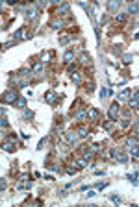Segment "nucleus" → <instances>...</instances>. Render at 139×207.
Instances as JSON below:
<instances>
[{
    "mask_svg": "<svg viewBox=\"0 0 139 207\" xmlns=\"http://www.w3.org/2000/svg\"><path fill=\"white\" fill-rule=\"evenodd\" d=\"M110 155L117 161V163H128V157H126V154H124V150L123 148H111L110 150Z\"/></svg>",
    "mask_w": 139,
    "mask_h": 207,
    "instance_id": "obj_1",
    "label": "nucleus"
},
{
    "mask_svg": "<svg viewBox=\"0 0 139 207\" xmlns=\"http://www.w3.org/2000/svg\"><path fill=\"white\" fill-rule=\"evenodd\" d=\"M15 100H17V89H9V91H6L0 96V102L2 104H13Z\"/></svg>",
    "mask_w": 139,
    "mask_h": 207,
    "instance_id": "obj_2",
    "label": "nucleus"
},
{
    "mask_svg": "<svg viewBox=\"0 0 139 207\" xmlns=\"http://www.w3.org/2000/svg\"><path fill=\"white\" fill-rule=\"evenodd\" d=\"M108 115H110V120H117L119 118V102H113L111 106H110V111H108Z\"/></svg>",
    "mask_w": 139,
    "mask_h": 207,
    "instance_id": "obj_3",
    "label": "nucleus"
},
{
    "mask_svg": "<svg viewBox=\"0 0 139 207\" xmlns=\"http://www.w3.org/2000/svg\"><path fill=\"white\" fill-rule=\"evenodd\" d=\"M30 35H28V28H19L15 33H13V39L15 41H24V39H28Z\"/></svg>",
    "mask_w": 139,
    "mask_h": 207,
    "instance_id": "obj_4",
    "label": "nucleus"
},
{
    "mask_svg": "<svg viewBox=\"0 0 139 207\" xmlns=\"http://www.w3.org/2000/svg\"><path fill=\"white\" fill-rule=\"evenodd\" d=\"M56 100H58V93H56L54 89H52V91H48V93L45 94V102H46V104H54Z\"/></svg>",
    "mask_w": 139,
    "mask_h": 207,
    "instance_id": "obj_5",
    "label": "nucleus"
},
{
    "mask_svg": "<svg viewBox=\"0 0 139 207\" xmlns=\"http://www.w3.org/2000/svg\"><path fill=\"white\" fill-rule=\"evenodd\" d=\"M85 115L89 117V120H97V118L100 117V113H98V109H95V107H89V109L85 111Z\"/></svg>",
    "mask_w": 139,
    "mask_h": 207,
    "instance_id": "obj_6",
    "label": "nucleus"
},
{
    "mask_svg": "<svg viewBox=\"0 0 139 207\" xmlns=\"http://www.w3.org/2000/svg\"><path fill=\"white\" fill-rule=\"evenodd\" d=\"M50 26H52V30H61V28L65 26V22H63V19H61V17H58V19H54V20H52V24H50Z\"/></svg>",
    "mask_w": 139,
    "mask_h": 207,
    "instance_id": "obj_7",
    "label": "nucleus"
},
{
    "mask_svg": "<svg viewBox=\"0 0 139 207\" xmlns=\"http://www.w3.org/2000/svg\"><path fill=\"white\" fill-rule=\"evenodd\" d=\"M65 139H67L69 144H74V143L78 141V135H76V131H67V133H65Z\"/></svg>",
    "mask_w": 139,
    "mask_h": 207,
    "instance_id": "obj_8",
    "label": "nucleus"
},
{
    "mask_svg": "<svg viewBox=\"0 0 139 207\" xmlns=\"http://www.w3.org/2000/svg\"><path fill=\"white\" fill-rule=\"evenodd\" d=\"M15 146H17V144H15V143H11L9 139H7L6 143H2V150H4V152H9V154L15 150Z\"/></svg>",
    "mask_w": 139,
    "mask_h": 207,
    "instance_id": "obj_9",
    "label": "nucleus"
},
{
    "mask_svg": "<svg viewBox=\"0 0 139 207\" xmlns=\"http://www.w3.org/2000/svg\"><path fill=\"white\" fill-rule=\"evenodd\" d=\"M132 98H130V107H134V109H137V102H139V93L137 91H134V94H130Z\"/></svg>",
    "mask_w": 139,
    "mask_h": 207,
    "instance_id": "obj_10",
    "label": "nucleus"
},
{
    "mask_svg": "<svg viewBox=\"0 0 139 207\" xmlns=\"http://www.w3.org/2000/svg\"><path fill=\"white\" fill-rule=\"evenodd\" d=\"M26 19H28L30 22H33V20L37 19V11H35V7H30V9L26 11Z\"/></svg>",
    "mask_w": 139,
    "mask_h": 207,
    "instance_id": "obj_11",
    "label": "nucleus"
},
{
    "mask_svg": "<svg viewBox=\"0 0 139 207\" xmlns=\"http://www.w3.org/2000/svg\"><path fill=\"white\" fill-rule=\"evenodd\" d=\"M30 70H32V74H39V72L43 70V61H35V63L32 65Z\"/></svg>",
    "mask_w": 139,
    "mask_h": 207,
    "instance_id": "obj_12",
    "label": "nucleus"
},
{
    "mask_svg": "<svg viewBox=\"0 0 139 207\" xmlns=\"http://www.w3.org/2000/svg\"><path fill=\"white\" fill-rule=\"evenodd\" d=\"M13 106H15V107H19V109H24V107H26V98L19 96V98L13 102Z\"/></svg>",
    "mask_w": 139,
    "mask_h": 207,
    "instance_id": "obj_13",
    "label": "nucleus"
},
{
    "mask_svg": "<svg viewBox=\"0 0 139 207\" xmlns=\"http://www.w3.org/2000/svg\"><path fill=\"white\" fill-rule=\"evenodd\" d=\"M76 135H78V137H82V139H85V137L89 135V130H87L85 126H80V128L76 130Z\"/></svg>",
    "mask_w": 139,
    "mask_h": 207,
    "instance_id": "obj_14",
    "label": "nucleus"
},
{
    "mask_svg": "<svg viewBox=\"0 0 139 207\" xmlns=\"http://www.w3.org/2000/svg\"><path fill=\"white\" fill-rule=\"evenodd\" d=\"M67 13H69V4H61V6L58 7V13H56V15L61 17V15H67Z\"/></svg>",
    "mask_w": 139,
    "mask_h": 207,
    "instance_id": "obj_15",
    "label": "nucleus"
},
{
    "mask_svg": "<svg viewBox=\"0 0 139 207\" xmlns=\"http://www.w3.org/2000/svg\"><path fill=\"white\" fill-rule=\"evenodd\" d=\"M63 61H65V63H72V61H74V52H72V50H67L65 56H63Z\"/></svg>",
    "mask_w": 139,
    "mask_h": 207,
    "instance_id": "obj_16",
    "label": "nucleus"
},
{
    "mask_svg": "<svg viewBox=\"0 0 139 207\" xmlns=\"http://www.w3.org/2000/svg\"><path fill=\"white\" fill-rule=\"evenodd\" d=\"M130 94H132V91H130V89H123V91L119 93L117 100H126V98H130Z\"/></svg>",
    "mask_w": 139,
    "mask_h": 207,
    "instance_id": "obj_17",
    "label": "nucleus"
},
{
    "mask_svg": "<svg viewBox=\"0 0 139 207\" xmlns=\"http://www.w3.org/2000/svg\"><path fill=\"white\" fill-rule=\"evenodd\" d=\"M52 56H54V52H43L39 61H43V65H45V63H48V61H50V57H52Z\"/></svg>",
    "mask_w": 139,
    "mask_h": 207,
    "instance_id": "obj_18",
    "label": "nucleus"
},
{
    "mask_svg": "<svg viewBox=\"0 0 139 207\" xmlns=\"http://www.w3.org/2000/svg\"><path fill=\"white\" fill-rule=\"evenodd\" d=\"M80 63H82V65H89V63H91V57H89L87 52H84V54L80 56Z\"/></svg>",
    "mask_w": 139,
    "mask_h": 207,
    "instance_id": "obj_19",
    "label": "nucleus"
},
{
    "mask_svg": "<svg viewBox=\"0 0 139 207\" xmlns=\"http://www.w3.org/2000/svg\"><path fill=\"white\" fill-rule=\"evenodd\" d=\"M85 117H87V115H85V109H80V111H76V115H74V118H76L78 122H80V120H84Z\"/></svg>",
    "mask_w": 139,
    "mask_h": 207,
    "instance_id": "obj_20",
    "label": "nucleus"
},
{
    "mask_svg": "<svg viewBox=\"0 0 139 207\" xmlns=\"http://www.w3.org/2000/svg\"><path fill=\"white\" fill-rule=\"evenodd\" d=\"M22 118H24V120H32V118H33V111H30V109L22 111Z\"/></svg>",
    "mask_w": 139,
    "mask_h": 207,
    "instance_id": "obj_21",
    "label": "nucleus"
},
{
    "mask_svg": "<svg viewBox=\"0 0 139 207\" xmlns=\"http://www.w3.org/2000/svg\"><path fill=\"white\" fill-rule=\"evenodd\" d=\"M121 6V2L119 0H113V2H108V9H117Z\"/></svg>",
    "mask_w": 139,
    "mask_h": 207,
    "instance_id": "obj_22",
    "label": "nucleus"
},
{
    "mask_svg": "<svg viewBox=\"0 0 139 207\" xmlns=\"http://www.w3.org/2000/svg\"><path fill=\"white\" fill-rule=\"evenodd\" d=\"M128 13H137V4L136 2H132V4H128Z\"/></svg>",
    "mask_w": 139,
    "mask_h": 207,
    "instance_id": "obj_23",
    "label": "nucleus"
},
{
    "mask_svg": "<svg viewBox=\"0 0 139 207\" xmlns=\"http://www.w3.org/2000/svg\"><path fill=\"white\" fill-rule=\"evenodd\" d=\"M71 39H72L71 35H65V33H63V35L59 37V43H61V44H67V43H71Z\"/></svg>",
    "mask_w": 139,
    "mask_h": 207,
    "instance_id": "obj_24",
    "label": "nucleus"
},
{
    "mask_svg": "<svg viewBox=\"0 0 139 207\" xmlns=\"http://www.w3.org/2000/svg\"><path fill=\"white\" fill-rule=\"evenodd\" d=\"M93 91H95V83H93V81H89V83H85V93H89V94H93Z\"/></svg>",
    "mask_w": 139,
    "mask_h": 207,
    "instance_id": "obj_25",
    "label": "nucleus"
},
{
    "mask_svg": "<svg viewBox=\"0 0 139 207\" xmlns=\"http://www.w3.org/2000/svg\"><path fill=\"white\" fill-rule=\"evenodd\" d=\"M132 61H134V56H130V54H126V56L123 57V63H124V65H130Z\"/></svg>",
    "mask_w": 139,
    "mask_h": 207,
    "instance_id": "obj_26",
    "label": "nucleus"
},
{
    "mask_svg": "<svg viewBox=\"0 0 139 207\" xmlns=\"http://www.w3.org/2000/svg\"><path fill=\"white\" fill-rule=\"evenodd\" d=\"M72 81H74V83H80V81H82V76H80V72H76V70L72 72Z\"/></svg>",
    "mask_w": 139,
    "mask_h": 207,
    "instance_id": "obj_27",
    "label": "nucleus"
},
{
    "mask_svg": "<svg viewBox=\"0 0 139 207\" xmlns=\"http://www.w3.org/2000/svg\"><path fill=\"white\" fill-rule=\"evenodd\" d=\"M115 20H117V22H124V20H126V15H124V13H117V15H115Z\"/></svg>",
    "mask_w": 139,
    "mask_h": 207,
    "instance_id": "obj_28",
    "label": "nucleus"
},
{
    "mask_svg": "<svg viewBox=\"0 0 139 207\" xmlns=\"http://www.w3.org/2000/svg\"><path fill=\"white\" fill-rule=\"evenodd\" d=\"M28 74H32V70H30V68H20L17 76H22V78H24V76H28Z\"/></svg>",
    "mask_w": 139,
    "mask_h": 207,
    "instance_id": "obj_29",
    "label": "nucleus"
},
{
    "mask_svg": "<svg viewBox=\"0 0 139 207\" xmlns=\"http://www.w3.org/2000/svg\"><path fill=\"white\" fill-rule=\"evenodd\" d=\"M104 130H106V131H111V130H113V120L104 122Z\"/></svg>",
    "mask_w": 139,
    "mask_h": 207,
    "instance_id": "obj_30",
    "label": "nucleus"
},
{
    "mask_svg": "<svg viewBox=\"0 0 139 207\" xmlns=\"http://www.w3.org/2000/svg\"><path fill=\"white\" fill-rule=\"evenodd\" d=\"M84 167H87V161L85 159H78L76 161V168H84Z\"/></svg>",
    "mask_w": 139,
    "mask_h": 207,
    "instance_id": "obj_31",
    "label": "nucleus"
},
{
    "mask_svg": "<svg viewBox=\"0 0 139 207\" xmlns=\"http://www.w3.org/2000/svg\"><path fill=\"white\" fill-rule=\"evenodd\" d=\"M65 170H67V174H76V170H78V168H76L74 165H67V168H65Z\"/></svg>",
    "mask_w": 139,
    "mask_h": 207,
    "instance_id": "obj_32",
    "label": "nucleus"
},
{
    "mask_svg": "<svg viewBox=\"0 0 139 207\" xmlns=\"http://www.w3.org/2000/svg\"><path fill=\"white\" fill-rule=\"evenodd\" d=\"M0 128H9V122L6 117H0Z\"/></svg>",
    "mask_w": 139,
    "mask_h": 207,
    "instance_id": "obj_33",
    "label": "nucleus"
},
{
    "mask_svg": "<svg viewBox=\"0 0 139 207\" xmlns=\"http://www.w3.org/2000/svg\"><path fill=\"white\" fill-rule=\"evenodd\" d=\"M110 198H111V202H113L115 205H121V204H123V200H121L119 196H115V194H113V196H110Z\"/></svg>",
    "mask_w": 139,
    "mask_h": 207,
    "instance_id": "obj_34",
    "label": "nucleus"
},
{
    "mask_svg": "<svg viewBox=\"0 0 139 207\" xmlns=\"http://www.w3.org/2000/svg\"><path fill=\"white\" fill-rule=\"evenodd\" d=\"M108 94H110V89H108V87H104V89H102V91H100V98H102V100H104V98H106V96H108Z\"/></svg>",
    "mask_w": 139,
    "mask_h": 207,
    "instance_id": "obj_35",
    "label": "nucleus"
},
{
    "mask_svg": "<svg viewBox=\"0 0 139 207\" xmlns=\"http://www.w3.org/2000/svg\"><path fill=\"white\" fill-rule=\"evenodd\" d=\"M128 180H130L134 185H137V172H136V174H130V176H128Z\"/></svg>",
    "mask_w": 139,
    "mask_h": 207,
    "instance_id": "obj_36",
    "label": "nucleus"
},
{
    "mask_svg": "<svg viewBox=\"0 0 139 207\" xmlns=\"http://www.w3.org/2000/svg\"><path fill=\"white\" fill-rule=\"evenodd\" d=\"M128 126H130V117H126V118L121 122V128H128Z\"/></svg>",
    "mask_w": 139,
    "mask_h": 207,
    "instance_id": "obj_37",
    "label": "nucleus"
},
{
    "mask_svg": "<svg viewBox=\"0 0 139 207\" xmlns=\"http://www.w3.org/2000/svg\"><path fill=\"white\" fill-rule=\"evenodd\" d=\"M130 154H132L134 159H137V146H132V148H130Z\"/></svg>",
    "mask_w": 139,
    "mask_h": 207,
    "instance_id": "obj_38",
    "label": "nucleus"
},
{
    "mask_svg": "<svg viewBox=\"0 0 139 207\" xmlns=\"http://www.w3.org/2000/svg\"><path fill=\"white\" fill-rule=\"evenodd\" d=\"M11 46H13V41H7V43H4L2 50H7V48H11Z\"/></svg>",
    "mask_w": 139,
    "mask_h": 207,
    "instance_id": "obj_39",
    "label": "nucleus"
},
{
    "mask_svg": "<svg viewBox=\"0 0 139 207\" xmlns=\"http://www.w3.org/2000/svg\"><path fill=\"white\" fill-rule=\"evenodd\" d=\"M4 189H6V180L0 178V191H4Z\"/></svg>",
    "mask_w": 139,
    "mask_h": 207,
    "instance_id": "obj_40",
    "label": "nucleus"
}]
</instances>
